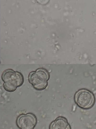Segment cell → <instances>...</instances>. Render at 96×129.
I'll return each mask as SVG.
<instances>
[{
	"label": "cell",
	"mask_w": 96,
	"mask_h": 129,
	"mask_svg": "<svg viewBox=\"0 0 96 129\" xmlns=\"http://www.w3.org/2000/svg\"><path fill=\"white\" fill-rule=\"evenodd\" d=\"M4 82L3 87L6 91L9 92L14 91L23 84L24 77L20 72L16 71L11 69L5 70L1 76Z\"/></svg>",
	"instance_id": "cell-1"
},
{
	"label": "cell",
	"mask_w": 96,
	"mask_h": 129,
	"mask_svg": "<svg viewBox=\"0 0 96 129\" xmlns=\"http://www.w3.org/2000/svg\"><path fill=\"white\" fill-rule=\"evenodd\" d=\"M49 78L50 75L48 71L44 68H40L31 72L28 79L35 89L42 90L47 86Z\"/></svg>",
	"instance_id": "cell-2"
},
{
	"label": "cell",
	"mask_w": 96,
	"mask_h": 129,
	"mask_svg": "<svg viewBox=\"0 0 96 129\" xmlns=\"http://www.w3.org/2000/svg\"><path fill=\"white\" fill-rule=\"evenodd\" d=\"M74 101L79 107L84 110H88L92 108L94 105L95 96L90 91L82 89L78 90L75 93Z\"/></svg>",
	"instance_id": "cell-3"
},
{
	"label": "cell",
	"mask_w": 96,
	"mask_h": 129,
	"mask_svg": "<svg viewBox=\"0 0 96 129\" xmlns=\"http://www.w3.org/2000/svg\"><path fill=\"white\" fill-rule=\"evenodd\" d=\"M37 122V117L32 113L20 114L17 118L16 123L20 129H34Z\"/></svg>",
	"instance_id": "cell-4"
},
{
	"label": "cell",
	"mask_w": 96,
	"mask_h": 129,
	"mask_svg": "<svg viewBox=\"0 0 96 129\" xmlns=\"http://www.w3.org/2000/svg\"><path fill=\"white\" fill-rule=\"evenodd\" d=\"M49 129H71V128L66 118L59 116L51 123Z\"/></svg>",
	"instance_id": "cell-5"
},
{
	"label": "cell",
	"mask_w": 96,
	"mask_h": 129,
	"mask_svg": "<svg viewBox=\"0 0 96 129\" xmlns=\"http://www.w3.org/2000/svg\"><path fill=\"white\" fill-rule=\"evenodd\" d=\"M38 3L42 5L47 4L49 2L50 0H36Z\"/></svg>",
	"instance_id": "cell-6"
}]
</instances>
